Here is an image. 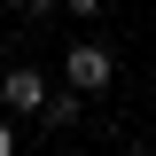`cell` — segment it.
I'll use <instances>...</instances> for the list:
<instances>
[{
    "mask_svg": "<svg viewBox=\"0 0 156 156\" xmlns=\"http://www.w3.org/2000/svg\"><path fill=\"white\" fill-rule=\"evenodd\" d=\"M0 156H16V125H8V117H0Z\"/></svg>",
    "mask_w": 156,
    "mask_h": 156,
    "instance_id": "5b68a950",
    "label": "cell"
},
{
    "mask_svg": "<svg viewBox=\"0 0 156 156\" xmlns=\"http://www.w3.org/2000/svg\"><path fill=\"white\" fill-rule=\"evenodd\" d=\"M148 101H156V78H148Z\"/></svg>",
    "mask_w": 156,
    "mask_h": 156,
    "instance_id": "52a82bcc",
    "label": "cell"
},
{
    "mask_svg": "<svg viewBox=\"0 0 156 156\" xmlns=\"http://www.w3.org/2000/svg\"><path fill=\"white\" fill-rule=\"evenodd\" d=\"M78 117H86V94H78V86H62V94L39 101V125H47V133H70Z\"/></svg>",
    "mask_w": 156,
    "mask_h": 156,
    "instance_id": "3957f363",
    "label": "cell"
},
{
    "mask_svg": "<svg viewBox=\"0 0 156 156\" xmlns=\"http://www.w3.org/2000/svg\"><path fill=\"white\" fill-rule=\"evenodd\" d=\"M109 78H117V55L101 47V39H70V55H62V86H78V94L94 101L109 94Z\"/></svg>",
    "mask_w": 156,
    "mask_h": 156,
    "instance_id": "6da1fadb",
    "label": "cell"
},
{
    "mask_svg": "<svg viewBox=\"0 0 156 156\" xmlns=\"http://www.w3.org/2000/svg\"><path fill=\"white\" fill-rule=\"evenodd\" d=\"M55 8H70V16H101L109 0H55Z\"/></svg>",
    "mask_w": 156,
    "mask_h": 156,
    "instance_id": "277c9868",
    "label": "cell"
},
{
    "mask_svg": "<svg viewBox=\"0 0 156 156\" xmlns=\"http://www.w3.org/2000/svg\"><path fill=\"white\" fill-rule=\"evenodd\" d=\"M8 8H23V16H39V8H47V0H8Z\"/></svg>",
    "mask_w": 156,
    "mask_h": 156,
    "instance_id": "8992f818",
    "label": "cell"
},
{
    "mask_svg": "<svg viewBox=\"0 0 156 156\" xmlns=\"http://www.w3.org/2000/svg\"><path fill=\"white\" fill-rule=\"evenodd\" d=\"M0 101H8V117H39V101H47V78H39L31 62H8V78H0Z\"/></svg>",
    "mask_w": 156,
    "mask_h": 156,
    "instance_id": "7a4b0ae2",
    "label": "cell"
}]
</instances>
